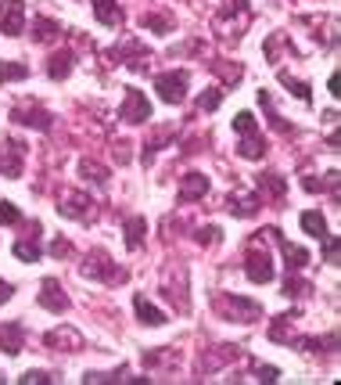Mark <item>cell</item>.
I'll return each mask as SVG.
<instances>
[{"mask_svg":"<svg viewBox=\"0 0 341 385\" xmlns=\"http://www.w3.org/2000/svg\"><path fill=\"white\" fill-rule=\"evenodd\" d=\"M219 310H226V313H230L234 320H241V324H252V320L262 317V306L255 299H245V295H226V299H219Z\"/></svg>","mask_w":341,"mask_h":385,"instance_id":"obj_6","label":"cell"},{"mask_svg":"<svg viewBox=\"0 0 341 385\" xmlns=\"http://www.w3.org/2000/svg\"><path fill=\"white\" fill-rule=\"evenodd\" d=\"M133 310H137V317H140L147 327H162V324H165V313H162L155 303H147V295H140V292L133 295Z\"/></svg>","mask_w":341,"mask_h":385,"instance_id":"obj_16","label":"cell"},{"mask_svg":"<svg viewBox=\"0 0 341 385\" xmlns=\"http://www.w3.org/2000/svg\"><path fill=\"white\" fill-rule=\"evenodd\" d=\"M302 231L323 242V238H327V219H323V212H316V209L302 212Z\"/></svg>","mask_w":341,"mask_h":385,"instance_id":"obj_22","label":"cell"},{"mask_svg":"<svg viewBox=\"0 0 341 385\" xmlns=\"http://www.w3.org/2000/svg\"><path fill=\"white\" fill-rule=\"evenodd\" d=\"M22 162H26V144L15 141V137H4L0 141V173L4 177H22Z\"/></svg>","mask_w":341,"mask_h":385,"instance_id":"obj_5","label":"cell"},{"mask_svg":"<svg viewBox=\"0 0 341 385\" xmlns=\"http://www.w3.org/2000/svg\"><path fill=\"white\" fill-rule=\"evenodd\" d=\"M26 346V327L18 320H8L4 327H0V349H4L8 357H18Z\"/></svg>","mask_w":341,"mask_h":385,"instance_id":"obj_11","label":"cell"},{"mask_svg":"<svg viewBox=\"0 0 341 385\" xmlns=\"http://www.w3.org/2000/svg\"><path fill=\"white\" fill-rule=\"evenodd\" d=\"M245 273H248V281L252 285H269L273 281V256L259 245V242H252V249H248V259H245Z\"/></svg>","mask_w":341,"mask_h":385,"instance_id":"obj_2","label":"cell"},{"mask_svg":"<svg viewBox=\"0 0 341 385\" xmlns=\"http://www.w3.org/2000/svg\"><path fill=\"white\" fill-rule=\"evenodd\" d=\"M0 224H8V227L22 224V209L15 202H8V198H0Z\"/></svg>","mask_w":341,"mask_h":385,"instance_id":"obj_28","label":"cell"},{"mask_svg":"<svg viewBox=\"0 0 341 385\" xmlns=\"http://www.w3.org/2000/svg\"><path fill=\"white\" fill-rule=\"evenodd\" d=\"M43 342L50 346V349H58L62 353V346H65V353H76V349H83V335L76 332V327H54V332H47L43 335Z\"/></svg>","mask_w":341,"mask_h":385,"instance_id":"obj_10","label":"cell"},{"mask_svg":"<svg viewBox=\"0 0 341 385\" xmlns=\"http://www.w3.org/2000/svg\"><path fill=\"white\" fill-rule=\"evenodd\" d=\"M29 80V65L22 62H0V83H22Z\"/></svg>","mask_w":341,"mask_h":385,"instance_id":"obj_25","label":"cell"},{"mask_svg":"<svg viewBox=\"0 0 341 385\" xmlns=\"http://www.w3.org/2000/svg\"><path fill=\"white\" fill-rule=\"evenodd\" d=\"M255 374H259L262 381H276V374H280V371H276V367H269V364H255Z\"/></svg>","mask_w":341,"mask_h":385,"instance_id":"obj_37","label":"cell"},{"mask_svg":"<svg viewBox=\"0 0 341 385\" xmlns=\"http://www.w3.org/2000/svg\"><path fill=\"white\" fill-rule=\"evenodd\" d=\"M140 26H144V29H155V33H162V36L173 33V18H165V15H144Z\"/></svg>","mask_w":341,"mask_h":385,"instance_id":"obj_29","label":"cell"},{"mask_svg":"<svg viewBox=\"0 0 341 385\" xmlns=\"http://www.w3.org/2000/svg\"><path fill=\"white\" fill-rule=\"evenodd\" d=\"M0 33L4 36L26 33V4L22 0H4V8H0Z\"/></svg>","mask_w":341,"mask_h":385,"instance_id":"obj_7","label":"cell"},{"mask_svg":"<svg viewBox=\"0 0 341 385\" xmlns=\"http://www.w3.org/2000/svg\"><path fill=\"white\" fill-rule=\"evenodd\" d=\"M219 101H223V90H208V94L198 97V108H201V112H216Z\"/></svg>","mask_w":341,"mask_h":385,"instance_id":"obj_32","label":"cell"},{"mask_svg":"<svg viewBox=\"0 0 341 385\" xmlns=\"http://www.w3.org/2000/svg\"><path fill=\"white\" fill-rule=\"evenodd\" d=\"M79 173H83V180H94L97 188L108 184V170L101 166V162H94V158H83V162H79Z\"/></svg>","mask_w":341,"mask_h":385,"instance_id":"obj_24","label":"cell"},{"mask_svg":"<svg viewBox=\"0 0 341 385\" xmlns=\"http://www.w3.org/2000/svg\"><path fill=\"white\" fill-rule=\"evenodd\" d=\"M94 15L101 26H119L123 22V8H119V0H94Z\"/></svg>","mask_w":341,"mask_h":385,"instance_id":"obj_17","label":"cell"},{"mask_svg":"<svg viewBox=\"0 0 341 385\" xmlns=\"http://www.w3.org/2000/svg\"><path fill=\"white\" fill-rule=\"evenodd\" d=\"M18 381L22 385H47V381H54V374H47V371H26Z\"/></svg>","mask_w":341,"mask_h":385,"instance_id":"obj_33","label":"cell"},{"mask_svg":"<svg viewBox=\"0 0 341 385\" xmlns=\"http://www.w3.org/2000/svg\"><path fill=\"white\" fill-rule=\"evenodd\" d=\"M226 209H230L234 216H255V212H259V198H255V195H230Z\"/></svg>","mask_w":341,"mask_h":385,"instance_id":"obj_23","label":"cell"},{"mask_svg":"<svg viewBox=\"0 0 341 385\" xmlns=\"http://www.w3.org/2000/svg\"><path fill=\"white\" fill-rule=\"evenodd\" d=\"M187 83H191V76L180 69H173V72H158L155 76V90H158V97L165 101V104H180L184 97H187Z\"/></svg>","mask_w":341,"mask_h":385,"instance_id":"obj_3","label":"cell"},{"mask_svg":"<svg viewBox=\"0 0 341 385\" xmlns=\"http://www.w3.org/2000/svg\"><path fill=\"white\" fill-rule=\"evenodd\" d=\"M123 231H126V249H140L144 245V234H147V219L144 216H130L126 224H123Z\"/></svg>","mask_w":341,"mask_h":385,"instance_id":"obj_20","label":"cell"},{"mask_svg":"<svg viewBox=\"0 0 341 385\" xmlns=\"http://www.w3.org/2000/svg\"><path fill=\"white\" fill-rule=\"evenodd\" d=\"M50 256H54V259H65V256H72V245H69L65 238H58V242L50 245Z\"/></svg>","mask_w":341,"mask_h":385,"instance_id":"obj_36","label":"cell"},{"mask_svg":"<svg viewBox=\"0 0 341 385\" xmlns=\"http://www.w3.org/2000/svg\"><path fill=\"white\" fill-rule=\"evenodd\" d=\"M327 90H330V94H334V97H337V94H341V90H337V76H330V80H327Z\"/></svg>","mask_w":341,"mask_h":385,"instance_id":"obj_40","label":"cell"},{"mask_svg":"<svg viewBox=\"0 0 341 385\" xmlns=\"http://www.w3.org/2000/svg\"><path fill=\"white\" fill-rule=\"evenodd\" d=\"M86 205H94L90 198H83V195H69V198H62L58 202V212L62 216H69V219H86L90 216V209Z\"/></svg>","mask_w":341,"mask_h":385,"instance_id":"obj_18","label":"cell"},{"mask_svg":"<svg viewBox=\"0 0 341 385\" xmlns=\"http://www.w3.org/2000/svg\"><path fill=\"white\" fill-rule=\"evenodd\" d=\"M205 191H208V177L205 173H187L180 191H177V202H198V198H205Z\"/></svg>","mask_w":341,"mask_h":385,"instance_id":"obj_14","label":"cell"},{"mask_svg":"<svg viewBox=\"0 0 341 385\" xmlns=\"http://www.w3.org/2000/svg\"><path fill=\"white\" fill-rule=\"evenodd\" d=\"M11 295H15V288H11V285H8L4 278H0V306H4V303H8Z\"/></svg>","mask_w":341,"mask_h":385,"instance_id":"obj_39","label":"cell"},{"mask_svg":"<svg viewBox=\"0 0 341 385\" xmlns=\"http://www.w3.org/2000/svg\"><path fill=\"white\" fill-rule=\"evenodd\" d=\"M72 69H76V54H72V50L50 54V62H47V76H50V80H69Z\"/></svg>","mask_w":341,"mask_h":385,"instance_id":"obj_15","label":"cell"},{"mask_svg":"<svg viewBox=\"0 0 341 385\" xmlns=\"http://www.w3.org/2000/svg\"><path fill=\"white\" fill-rule=\"evenodd\" d=\"M259 191H262V195H273V198H280L284 191H288V180H284L280 173H266V177H259Z\"/></svg>","mask_w":341,"mask_h":385,"instance_id":"obj_26","label":"cell"},{"mask_svg":"<svg viewBox=\"0 0 341 385\" xmlns=\"http://www.w3.org/2000/svg\"><path fill=\"white\" fill-rule=\"evenodd\" d=\"M266 234H273V242L280 245V252H284V259H288V270H302L306 263H309V252L306 249H298V245H291L288 238H284L280 231H266Z\"/></svg>","mask_w":341,"mask_h":385,"instance_id":"obj_12","label":"cell"},{"mask_svg":"<svg viewBox=\"0 0 341 385\" xmlns=\"http://www.w3.org/2000/svg\"><path fill=\"white\" fill-rule=\"evenodd\" d=\"M234 130H237V134H252V130H259V123H255L252 112H237V116H234Z\"/></svg>","mask_w":341,"mask_h":385,"instance_id":"obj_31","label":"cell"},{"mask_svg":"<svg viewBox=\"0 0 341 385\" xmlns=\"http://www.w3.org/2000/svg\"><path fill=\"white\" fill-rule=\"evenodd\" d=\"M216 234H219V227H205V231H198V242H201V245H212Z\"/></svg>","mask_w":341,"mask_h":385,"instance_id":"obj_38","label":"cell"},{"mask_svg":"<svg viewBox=\"0 0 341 385\" xmlns=\"http://www.w3.org/2000/svg\"><path fill=\"white\" fill-rule=\"evenodd\" d=\"M123 374H126V367L108 371V374H104V371H86V374H83V381H86V385H101V381H119Z\"/></svg>","mask_w":341,"mask_h":385,"instance_id":"obj_30","label":"cell"},{"mask_svg":"<svg viewBox=\"0 0 341 385\" xmlns=\"http://www.w3.org/2000/svg\"><path fill=\"white\" fill-rule=\"evenodd\" d=\"M40 306L43 310H50V313H65L69 310V295H65V288H62V281L58 278H47L43 285H40Z\"/></svg>","mask_w":341,"mask_h":385,"instance_id":"obj_8","label":"cell"},{"mask_svg":"<svg viewBox=\"0 0 341 385\" xmlns=\"http://www.w3.org/2000/svg\"><path fill=\"white\" fill-rule=\"evenodd\" d=\"M280 83L288 87V90L298 97V101H306V104L313 101V94H309V83H302V80H291V72H280Z\"/></svg>","mask_w":341,"mask_h":385,"instance_id":"obj_27","label":"cell"},{"mask_svg":"<svg viewBox=\"0 0 341 385\" xmlns=\"http://www.w3.org/2000/svg\"><path fill=\"white\" fill-rule=\"evenodd\" d=\"M83 278H97V281L116 285V281H123V278H126V270H119L116 263H111L104 249H94V252L86 256V263H83Z\"/></svg>","mask_w":341,"mask_h":385,"instance_id":"obj_1","label":"cell"},{"mask_svg":"<svg viewBox=\"0 0 341 385\" xmlns=\"http://www.w3.org/2000/svg\"><path fill=\"white\" fill-rule=\"evenodd\" d=\"M62 36V22L54 18H33V40L36 43H54Z\"/></svg>","mask_w":341,"mask_h":385,"instance_id":"obj_19","label":"cell"},{"mask_svg":"<svg viewBox=\"0 0 341 385\" xmlns=\"http://www.w3.org/2000/svg\"><path fill=\"white\" fill-rule=\"evenodd\" d=\"M237 151H241L245 158H262V155H266V141H262V134H259V130H252V134H241V144H237Z\"/></svg>","mask_w":341,"mask_h":385,"instance_id":"obj_21","label":"cell"},{"mask_svg":"<svg viewBox=\"0 0 341 385\" xmlns=\"http://www.w3.org/2000/svg\"><path fill=\"white\" fill-rule=\"evenodd\" d=\"M119 119H123V123H151V101H147L144 90L126 87V94H123V108H119Z\"/></svg>","mask_w":341,"mask_h":385,"instance_id":"obj_4","label":"cell"},{"mask_svg":"<svg viewBox=\"0 0 341 385\" xmlns=\"http://www.w3.org/2000/svg\"><path fill=\"white\" fill-rule=\"evenodd\" d=\"M302 292H309V285L302 278H291V273H288V281H284V295H302Z\"/></svg>","mask_w":341,"mask_h":385,"instance_id":"obj_34","label":"cell"},{"mask_svg":"<svg viewBox=\"0 0 341 385\" xmlns=\"http://www.w3.org/2000/svg\"><path fill=\"white\" fill-rule=\"evenodd\" d=\"M11 119H15L18 126L50 130V112H47V108H40V104H18V108H11Z\"/></svg>","mask_w":341,"mask_h":385,"instance_id":"obj_9","label":"cell"},{"mask_svg":"<svg viewBox=\"0 0 341 385\" xmlns=\"http://www.w3.org/2000/svg\"><path fill=\"white\" fill-rule=\"evenodd\" d=\"M323 259H327L330 266L337 263V238H334V234H327V238H323Z\"/></svg>","mask_w":341,"mask_h":385,"instance_id":"obj_35","label":"cell"},{"mask_svg":"<svg viewBox=\"0 0 341 385\" xmlns=\"http://www.w3.org/2000/svg\"><path fill=\"white\" fill-rule=\"evenodd\" d=\"M15 256L22 263H36L43 256V249H40V224H36V219H33V227H29V238L15 242Z\"/></svg>","mask_w":341,"mask_h":385,"instance_id":"obj_13","label":"cell"}]
</instances>
